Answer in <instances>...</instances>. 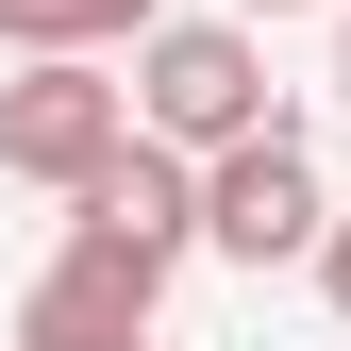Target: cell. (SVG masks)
Masks as SVG:
<instances>
[{
	"label": "cell",
	"instance_id": "obj_4",
	"mask_svg": "<svg viewBox=\"0 0 351 351\" xmlns=\"http://www.w3.org/2000/svg\"><path fill=\"white\" fill-rule=\"evenodd\" d=\"M117 151H134V84H101V67H17L0 84V167H17V184L84 201Z\"/></svg>",
	"mask_w": 351,
	"mask_h": 351
},
{
	"label": "cell",
	"instance_id": "obj_7",
	"mask_svg": "<svg viewBox=\"0 0 351 351\" xmlns=\"http://www.w3.org/2000/svg\"><path fill=\"white\" fill-rule=\"evenodd\" d=\"M318 285H335V318H351V217H335V251H318Z\"/></svg>",
	"mask_w": 351,
	"mask_h": 351
},
{
	"label": "cell",
	"instance_id": "obj_1",
	"mask_svg": "<svg viewBox=\"0 0 351 351\" xmlns=\"http://www.w3.org/2000/svg\"><path fill=\"white\" fill-rule=\"evenodd\" d=\"M134 134L151 151H251V134H285V101H268V51H251V17H167L151 51H134Z\"/></svg>",
	"mask_w": 351,
	"mask_h": 351
},
{
	"label": "cell",
	"instance_id": "obj_6",
	"mask_svg": "<svg viewBox=\"0 0 351 351\" xmlns=\"http://www.w3.org/2000/svg\"><path fill=\"white\" fill-rule=\"evenodd\" d=\"M0 34H17L34 67H101V51H151V0H0Z\"/></svg>",
	"mask_w": 351,
	"mask_h": 351
},
{
	"label": "cell",
	"instance_id": "obj_5",
	"mask_svg": "<svg viewBox=\"0 0 351 351\" xmlns=\"http://www.w3.org/2000/svg\"><path fill=\"white\" fill-rule=\"evenodd\" d=\"M17 351H151V301L117 285V268H84V251H67V268L17 301Z\"/></svg>",
	"mask_w": 351,
	"mask_h": 351
},
{
	"label": "cell",
	"instance_id": "obj_8",
	"mask_svg": "<svg viewBox=\"0 0 351 351\" xmlns=\"http://www.w3.org/2000/svg\"><path fill=\"white\" fill-rule=\"evenodd\" d=\"M234 17H301V0H234Z\"/></svg>",
	"mask_w": 351,
	"mask_h": 351
},
{
	"label": "cell",
	"instance_id": "obj_3",
	"mask_svg": "<svg viewBox=\"0 0 351 351\" xmlns=\"http://www.w3.org/2000/svg\"><path fill=\"white\" fill-rule=\"evenodd\" d=\"M201 251H234V268H318L335 251V201H318V151L301 134H251L201 167Z\"/></svg>",
	"mask_w": 351,
	"mask_h": 351
},
{
	"label": "cell",
	"instance_id": "obj_2",
	"mask_svg": "<svg viewBox=\"0 0 351 351\" xmlns=\"http://www.w3.org/2000/svg\"><path fill=\"white\" fill-rule=\"evenodd\" d=\"M67 251H84V268H117L134 301H167V268H184V251H201V167L134 134V151L101 167V184L67 201Z\"/></svg>",
	"mask_w": 351,
	"mask_h": 351
},
{
	"label": "cell",
	"instance_id": "obj_9",
	"mask_svg": "<svg viewBox=\"0 0 351 351\" xmlns=\"http://www.w3.org/2000/svg\"><path fill=\"white\" fill-rule=\"evenodd\" d=\"M335 101H351V34H335Z\"/></svg>",
	"mask_w": 351,
	"mask_h": 351
}]
</instances>
